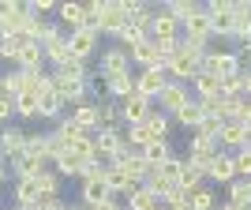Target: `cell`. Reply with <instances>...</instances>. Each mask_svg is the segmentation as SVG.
Returning a JSON list of instances; mask_svg holds the SVG:
<instances>
[{"label":"cell","instance_id":"6da1fadb","mask_svg":"<svg viewBox=\"0 0 251 210\" xmlns=\"http://www.w3.org/2000/svg\"><path fill=\"white\" fill-rule=\"evenodd\" d=\"M199 68H202V56H199V52L176 49L173 56H169V64H165V75L173 79V83H184V79H195Z\"/></svg>","mask_w":251,"mask_h":210},{"label":"cell","instance_id":"7a4b0ae2","mask_svg":"<svg viewBox=\"0 0 251 210\" xmlns=\"http://www.w3.org/2000/svg\"><path fill=\"white\" fill-rule=\"evenodd\" d=\"M206 15H210V34L232 38V26H236V4H232V0H214V4H206Z\"/></svg>","mask_w":251,"mask_h":210},{"label":"cell","instance_id":"3957f363","mask_svg":"<svg viewBox=\"0 0 251 210\" xmlns=\"http://www.w3.org/2000/svg\"><path fill=\"white\" fill-rule=\"evenodd\" d=\"M52 86H56V94H60L64 105H86V102H94V94H90V83L86 79H56L52 75Z\"/></svg>","mask_w":251,"mask_h":210},{"label":"cell","instance_id":"277c9868","mask_svg":"<svg viewBox=\"0 0 251 210\" xmlns=\"http://www.w3.org/2000/svg\"><path fill=\"white\" fill-rule=\"evenodd\" d=\"M127 26V8H124V0L120 4H113V0H105V8H101V15H98V34H120Z\"/></svg>","mask_w":251,"mask_h":210},{"label":"cell","instance_id":"5b68a950","mask_svg":"<svg viewBox=\"0 0 251 210\" xmlns=\"http://www.w3.org/2000/svg\"><path fill=\"white\" fill-rule=\"evenodd\" d=\"M98 38H101V34L90 30V26L72 30V34H68V49H72V56H75V60H90V56L98 52Z\"/></svg>","mask_w":251,"mask_h":210},{"label":"cell","instance_id":"8992f818","mask_svg":"<svg viewBox=\"0 0 251 210\" xmlns=\"http://www.w3.org/2000/svg\"><path fill=\"white\" fill-rule=\"evenodd\" d=\"M169 86V75L161 68H147V72L135 75V94H143L147 102H157V94Z\"/></svg>","mask_w":251,"mask_h":210},{"label":"cell","instance_id":"52a82bcc","mask_svg":"<svg viewBox=\"0 0 251 210\" xmlns=\"http://www.w3.org/2000/svg\"><path fill=\"white\" fill-rule=\"evenodd\" d=\"M23 150H26V128L4 124V128H0V158L11 161V158H19Z\"/></svg>","mask_w":251,"mask_h":210},{"label":"cell","instance_id":"ba28073f","mask_svg":"<svg viewBox=\"0 0 251 210\" xmlns=\"http://www.w3.org/2000/svg\"><path fill=\"white\" fill-rule=\"evenodd\" d=\"M199 72L206 75H229V72H240V60H236V52H218V49H206V56H202V68Z\"/></svg>","mask_w":251,"mask_h":210},{"label":"cell","instance_id":"9c48e42d","mask_svg":"<svg viewBox=\"0 0 251 210\" xmlns=\"http://www.w3.org/2000/svg\"><path fill=\"white\" fill-rule=\"evenodd\" d=\"M188 102H191V94L184 90V83H173V79H169V86L161 90V94H157V105H161V113H169V116H176Z\"/></svg>","mask_w":251,"mask_h":210},{"label":"cell","instance_id":"30bf717a","mask_svg":"<svg viewBox=\"0 0 251 210\" xmlns=\"http://www.w3.org/2000/svg\"><path fill=\"white\" fill-rule=\"evenodd\" d=\"M101 83H105V98H113V102H124V98L135 94V75H131V72L101 75Z\"/></svg>","mask_w":251,"mask_h":210},{"label":"cell","instance_id":"8fae6325","mask_svg":"<svg viewBox=\"0 0 251 210\" xmlns=\"http://www.w3.org/2000/svg\"><path fill=\"white\" fill-rule=\"evenodd\" d=\"M120 72H131V56H127L124 45H113V49L101 52V68H98V75H120Z\"/></svg>","mask_w":251,"mask_h":210},{"label":"cell","instance_id":"7c38bea8","mask_svg":"<svg viewBox=\"0 0 251 210\" xmlns=\"http://www.w3.org/2000/svg\"><path fill=\"white\" fill-rule=\"evenodd\" d=\"M60 94H56V86H52V75H49V83L38 90V116H45V120H60Z\"/></svg>","mask_w":251,"mask_h":210},{"label":"cell","instance_id":"4fadbf2b","mask_svg":"<svg viewBox=\"0 0 251 210\" xmlns=\"http://www.w3.org/2000/svg\"><path fill=\"white\" fill-rule=\"evenodd\" d=\"M210 184H232L236 180V154H229V150H221L218 158H214V165H210Z\"/></svg>","mask_w":251,"mask_h":210},{"label":"cell","instance_id":"5bb4252c","mask_svg":"<svg viewBox=\"0 0 251 210\" xmlns=\"http://www.w3.org/2000/svg\"><path fill=\"white\" fill-rule=\"evenodd\" d=\"M147 113H150V102L143 94H131V98H124L120 102V124H143L147 120Z\"/></svg>","mask_w":251,"mask_h":210},{"label":"cell","instance_id":"9a60e30c","mask_svg":"<svg viewBox=\"0 0 251 210\" xmlns=\"http://www.w3.org/2000/svg\"><path fill=\"white\" fill-rule=\"evenodd\" d=\"M94 147H98V154L109 161L116 150L124 147V128H120V124H116V128H101V131L94 135Z\"/></svg>","mask_w":251,"mask_h":210},{"label":"cell","instance_id":"2e32d148","mask_svg":"<svg viewBox=\"0 0 251 210\" xmlns=\"http://www.w3.org/2000/svg\"><path fill=\"white\" fill-rule=\"evenodd\" d=\"M127 56H131L135 64H143V72H147V68H161V72H165V60L157 56L154 38H143L139 45H131V49H127Z\"/></svg>","mask_w":251,"mask_h":210},{"label":"cell","instance_id":"e0dca14e","mask_svg":"<svg viewBox=\"0 0 251 210\" xmlns=\"http://www.w3.org/2000/svg\"><path fill=\"white\" fill-rule=\"evenodd\" d=\"M180 30H184V38H191V42H206V38H214V34H210V15H206V8H199L188 23H180Z\"/></svg>","mask_w":251,"mask_h":210},{"label":"cell","instance_id":"ac0fdd59","mask_svg":"<svg viewBox=\"0 0 251 210\" xmlns=\"http://www.w3.org/2000/svg\"><path fill=\"white\" fill-rule=\"evenodd\" d=\"M15 68L19 72H45V49L38 42H26L19 52V60H15Z\"/></svg>","mask_w":251,"mask_h":210},{"label":"cell","instance_id":"d6986e66","mask_svg":"<svg viewBox=\"0 0 251 210\" xmlns=\"http://www.w3.org/2000/svg\"><path fill=\"white\" fill-rule=\"evenodd\" d=\"M34 188H38V199H60V177H56V169L45 165L34 177Z\"/></svg>","mask_w":251,"mask_h":210},{"label":"cell","instance_id":"ffe728a7","mask_svg":"<svg viewBox=\"0 0 251 210\" xmlns=\"http://www.w3.org/2000/svg\"><path fill=\"white\" fill-rule=\"evenodd\" d=\"M68 34H72V30H60L56 38H52V42H45V45H42V49H45V64L60 68V64L72 56V49H68Z\"/></svg>","mask_w":251,"mask_h":210},{"label":"cell","instance_id":"44dd1931","mask_svg":"<svg viewBox=\"0 0 251 210\" xmlns=\"http://www.w3.org/2000/svg\"><path fill=\"white\" fill-rule=\"evenodd\" d=\"M113 195V191L105 188L101 180H79V203L83 207H98V203H105Z\"/></svg>","mask_w":251,"mask_h":210},{"label":"cell","instance_id":"7402d4cb","mask_svg":"<svg viewBox=\"0 0 251 210\" xmlns=\"http://www.w3.org/2000/svg\"><path fill=\"white\" fill-rule=\"evenodd\" d=\"M176 34H184V30H180V23L173 19L165 8L154 11V23H150V38H176Z\"/></svg>","mask_w":251,"mask_h":210},{"label":"cell","instance_id":"603a6c76","mask_svg":"<svg viewBox=\"0 0 251 210\" xmlns=\"http://www.w3.org/2000/svg\"><path fill=\"white\" fill-rule=\"evenodd\" d=\"M52 169H56V177H83L86 161H83V158H75L72 150H64V154L52 158Z\"/></svg>","mask_w":251,"mask_h":210},{"label":"cell","instance_id":"cb8c5ba5","mask_svg":"<svg viewBox=\"0 0 251 210\" xmlns=\"http://www.w3.org/2000/svg\"><path fill=\"white\" fill-rule=\"evenodd\" d=\"M72 120H75L79 128H83L86 135H98V131H101V124H98V109H94V102L79 105V109L72 113Z\"/></svg>","mask_w":251,"mask_h":210},{"label":"cell","instance_id":"d4e9b609","mask_svg":"<svg viewBox=\"0 0 251 210\" xmlns=\"http://www.w3.org/2000/svg\"><path fill=\"white\" fill-rule=\"evenodd\" d=\"M218 143H221V147H229V154H236V150L244 147V124H236V120H225V124H221Z\"/></svg>","mask_w":251,"mask_h":210},{"label":"cell","instance_id":"484cf974","mask_svg":"<svg viewBox=\"0 0 251 210\" xmlns=\"http://www.w3.org/2000/svg\"><path fill=\"white\" fill-rule=\"evenodd\" d=\"M94 109H98V124H101V128H116V124H120V102H113V98H98Z\"/></svg>","mask_w":251,"mask_h":210},{"label":"cell","instance_id":"4316f807","mask_svg":"<svg viewBox=\"0 0 251 210\" xmlns=\"http://www.w3.org/2000/svg\"><path fill=\"white\" fill-rule=\"evenodd\" d=\"M52 75H56V79H86V83H90V68H86V60H75V56H68L60 68H52Z\"/></svg>","mask_w":251,"mask_h":210},{"label":"cell","instance_id":"83f0119b","mask_svg":"<svg viewBox=\"0 0 251 210\" xmlns=\"http://www.w3.org/2000/svg\"><path fill=\"white\" fill-rule=\"evenodd\" d=\"M195 102H206V98H221V79L218 75H206V72H199L195 75Z\"/></svg>","mask_w":251,"mask_h":210},{"label":"cell","instance_id":"f1b7e54d","mask_svg":"<svg viewBox=\"0 0 251 210\" xmlns=\"http://www.w3.org/2000/svg\"><path fill=\"white\" fill-rule=\"evenodd\" d=\"M143 124H147L150 131H154V139H169V131H173V116H169V113H161V109H150Z\"/></svg>","mask_w":251,"mask_h":210},{"label":"cell","instance_id":"f546056e","mask_svg":"<svg viewBox=\"0 0 251 210\" xmlns=\"http://www.w3.org/2000/svg\"><path fill=\"white\" fill-rule=\"evenodd\" d=\"M143 158H147V169H157L165 165L169 158H173V150H169V139H154L147 150H143Z\"/></svg>","mask_w":251,"mask_h":210},{"label":"cell","instance_id":"4dcf8cb0","mask_svg":"<svg viewBox=\"0 0 251 210\" xmlns=\"http://www.w3.org/2000/svg\"><path fill=\"white\" fill-rule=\"evenodd\" d=\"M26 42H30V38H23V34H4V38H0V60H11V64H15Z\"/></svg>","mask_w":251,"mask_h":210},{"label":"cell","instance_id":"1f68e13d","mask_svg":"<svg viewBox=\"0 0 251 210\" xmlns=\"http://www.w3.org/2000/svg\"><path fill=\"white\" fill-rule=\"evenodd\" d=\"M202 116H206V113H202V105L195 102V98H191V102L184 105V109H180V113L173 116V120H176L180 128H199V124H202Z\"/></svg>","mask_w":251,"mask_h":210},{"label":"cell","instance_id":"d6a6232c","mask_svg":"<svg viewBox=\"0 0 251 210\" xmlns=\"http://www.w3.org/2000/svg\"><path fill=\"white\" fill-rule=\"evenodd\" d=\"M188 203H191V210H214V207H218V199H214V184H202V188L188 191Z\"/></svg>","mask_w":251,"mask_h":210},{"label":"cell","instance_id":"836d02e7","mask_svg":"<svg viewBox=\"0 0 251 210\" xmlns=\"http://www.w3.org/2000/svg\"><path fill=\"white\" fill-rule=\"evenodd\" d=\"M199 8H202V4H195V0H169V4H165V11H169L176 23H188Z\"/></svg>","mask_w":251,"mask_h":210},{"label":"cell","instance_id":"e575fe53","mask_svg":"<svg viewBox=\"0 0 251 210\" xmlns=\"http://www.w3.org/2000/svg\"><path fill=\"white\" fill-rule=\"evenodd\" d=\"M56 15H60L56 23H64L68 30H79V26H83V4H60Z\"/></svg>","mask_w":251,"mask_h":210},{"label":"cell","instance_id":"d590c367","mask_svg":"<svg viewBox=\"0 0 251 210\" xmlns=\"http://www.w3.org/2000/svg\"><path fill=\"white\" fill-rule=\"evenodd\" d=\"M221 98H244V72L221 75Z\"/></svg>","mask_w":251,"mask_h":210},{"label":"cell","instance_id":"8d00e7d4","mask_svg":"<svg viewBox=\"0 0 251 210\" xmlns=\"http://www.w3.org/2000/svg\"><path fill=\"white\" fill-rule=\"evenodd\" d=\"M30 203H38L34 177H30V180H15V207H30Z\"/></svg>","mask_w":251,"mask_h":210},{"label":"cell","instance_id":"74e56055","mask_svg":"<svg viewBox=\"0 0 251 210\" xmlns=\"http://www.w3.org/2000/svg\"><path fill=\"white\" fill-rule=\"evenodd\" d=\"M232 38H240V45L251 42V11H244V4H236V26H232Z\"/></svg>","mask_w":251,"mask_h":210},{"label":"cell","instance_id":"f35d334b","mask_svg":"<svg viewBox=\"0 0 251 210\" xmlns=\"http://www.w3.org/2000/svg\"><path fill=\"white\" fill-rule=\"evenodd\" d=\"M154 207H161V203H157L147 188H139V191H131V195H127V210H154Z\"/></svg>","mask_w":251,"mask_h":210},{"label":"cell","instance_id":"ab89813d","mask_svg":"<svg viewBox=\"0 0 251 210\" xmlns=\"http://www.w3.org/2000/svg\"><path fill=\"white\" fill-rule=\"evenodd\" d=\"M180 169H184V158H176V154H173V158L165 161V165H157V177H165L169 184H176V188H180Z\"/></svg>","mask_w":251,"mask_h":210},{"label":"cell","instance_id":"60d3db41","mask_svg":"<svg viewBox=\"0 0 251 210\" xmlns=\"http://www.w3.org/2000/svg\"><path fill=\"white\" fill-rule=\"evenodd\" d=\"M15 116H38V94H19L15 98Z\"/></svg>","mask_w":251,"mask_h":210},{"label":"cell","instance_id":"b9f144b4","mask_svg":"<svg viewBox=\"0 0 251 210\" xmlns=\"http://www.w3.org/2000/svg\"><path fill=\"white\" fill-rule=\"evenodd\" d=\"M244 199H251V180H232L229 184V203L236 207V203H244Z\"/></svg>","mask_w":251,"mask_h":210},{"label":"cell","instance_id":"7bdbcfd3","mask_svg":"<svg viewBox=\"0 0 251 210\" xmlns=\"http://www.w3.org/2000/svg\"><path fill=\"white\" fill-rule=\"evenodd\" d=\"M236 180H251V150H236Z\"/></svg>","mask_w":251,"mask_h":210},{"label":"cell","instance_id":"ee69618b","mask_svg":"<svg viewBox=\"0 0 251 210\" xmlns=\"http://www.w3.org/2000/svg\"><path fill=\"white\" fill-rule=\"evenodd\" d=\"M11 116H15V98L0 94V124H4V120H11Z\"/></svg>","mask_w":251,"mask_h":210},{"label":"cell","instance_id":"f6af8a7d","mask_svg":"<svg viewBox=\"0 0 251 210\" xmlns=\"http://www.w3.org/2000/svg\"><path fill=\"white\" fill-rule=\"evenodd\" d=\"M11 15H15V0H0V26L11 23Z\"/></svg>","mask_w":251,"mask_h":210},{"label":"cell","instance_id":"bcb514c9","mask_svg":"<svg viewBox=\"0 0 251 210\" xmlns=\"http://www.w3.org/2000/svg\"><path fill=\"white\" fill-rule=\"evenodd\" d=\"M86 210H120V199H116V195H109L105 203H98V207H86Z\"/></svg>","mask_w":251,"mask_h":210},{"label":"cell","instance_id":"7dc6e473","mask_svg":"<svg viewBox=\"0 0 251 210\" xmlns=\"http://www.w3.org/2000/svg\"><path fill=\"white\" fill-rule=\"evenodd\" d=\"M240 150H251V124H244V147Z\"/></svg>","mask_w":251,"mask_h":210},{"label":"cell","instance_id":"c3c4849f","mask_svg":"<svg viewBox=\"0 0 251 210\" xmlns=\"http://www.w3.org/2000/svg\"><path fill=\"white\" fill-rule=\"evenodd\" d=\"M244 98H251V72H244Z\"/></svg>","mask_w":251,"mask_h":210},{"label":"cell","instance_id":"681fc988","mask_svg":"<svg viewBox=\"0 0 251 210\" xmlns=\"http://www.w3.org/2000/svg\"><path fill=\"white\" fill-rule=\"evenodd\" d=\"M8 173H11V169H8V161H4V158H0V184H4V180H8Z\"/></svg>","mask_w":251,"mask_h":210},{"label":"cell","instance_id":"f907efd6","mask_svg":"<svg viewBox=\"0 0 251 210\" xmlns=\"http://www.w3.org/2000/svg\"><path fill=\"white\" fill-rule=\"evenodd\" d=\"M169 210H191V203L184 199V203H176V207H169Z\"/></svg>","mask_w":251,"mask_h":210},{"label":"cell","instance_id":"816d5d0a","mask_svg":"<svg viewBox=\"0 0 251 210\" xmlns=\"http://www.w3.org/2000/svg\"><path fill=\"white\" fill-rule=\"evenodd\" d=\"M214 210H236V207H232V203H218Z\"/></svg>","mask_w":251,"mask_h":210},{"label":"cell","instance_id":"f5cc1de1","mask_svg":"<svg viewBox=\"0 0 251 210\" xmlns=\"http://www.w3.org/2000/svg\"><path fill=\"white\" fill-rule=\"evenodd\" d=\"M236 210H251V199H244V203H236Z\"/></svg>","mask_w":251,"mask_h":210},{"label":"cell","instance_id":"db71d44e","mask_svg":"<svg viewBox=\"0 0 251 210\" xmlns=\"http://www.w3.org/2000/svg\"><path fill=\"white\" fill-rule=\"evenodd\" d=\"M64 210H86V207H83V203H72V207H64Z\"/></svg>","mask_w":251,"mask_h":210},{"label":"cell","instance_id":"11a10c76","mask_svg":"<svg viewBox=\"0 0 251 210\" xmlns=\"http://www.w3.org/2000/svg\"><path fill=\"white\" fill-rule=\"evenodd\" d=\"M0 210H4V207H0ZM11 210H19V207H11Z\"/></svg>","mask_w":251,"mask_h":210},{"label":"cell","instance_id":"9f6ffc18","mask_svg":"<svg viewBox=\"0 0 251 210\" xmlns=\"http://www.w3.org/2000/svg\"><path fill=\"white\" fill-rule=\"evenodd\" d=\"M154 210H165V207H154Z\"/></svg>","mask_w":251,"mask_h":210}]
</instances>
